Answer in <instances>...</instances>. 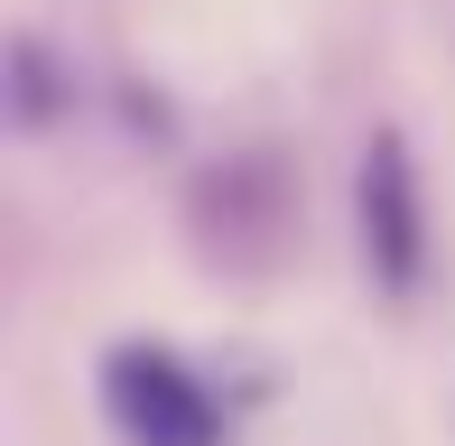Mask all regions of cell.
<instances>
[{
	"instance_id": "obj_1",
	"label": "cell",
	"mask_w": 455,
	"mask_h": 446,
	"mask_svg": "<svg viewBox=\"0 0 455 446\" xmlns=\"http://www.w3.org/2000/svg\"><path fill=\"white\" fill-rule=\"evenodd\" d=\"M102 418H112L121 446H233V418H223L214 381L177 354V344H112L93 372Z\"/></svg>"
},
{
	"instance_id": "obj_2",
	"label": "cell",
	"mask_w": 455,
	"mask_h": 446,
	"mask_svg": "<svg viewBox=\"0 0 455 446\" xmlns=\"http://www.w3.org/2000/svg\"><path fill=\"white\" fill-rule=\"evenodd\" d=\"M354 223H363V270H371V289H381V298H419V289H427V187H419V158H409L400 131H371V139H363Z\"/></svg>"
},
{
	"instance_id": "obj_3",
	"label": "cell",
	"mask_w": 455,
	"mask_h": 446,
	"mask_svg": "<svg viewBox=\"0 0 455 446\" xmlns=\"http://www.w3.org/2000/svg\"><path fill=\"white\" fill-rule=\"evenodd\" d=\"M75 112V66L47 37H10V121L19 131H56Z\"/></svg>"
}]
</instances>
